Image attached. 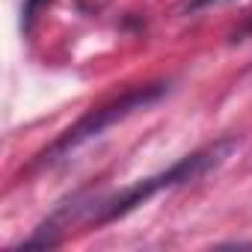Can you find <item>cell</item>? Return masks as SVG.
<instances>
[{"instance_id": "cell-2", "label": "cell", "mask_w": 252, "mask_h": 252, "mask_svg": "<svg viewBox=\"0 0 252 252\" xmlns=\"http://www.w3.org/2000/svg\"><path fill=\"white\" fill-rule=\"evenodd\" d=\"M166 92V86L163 83H155V86H140V89H134V92H128V95H122L119 101H113V104H104V107H98V110H92L89 116H83L74 128H68L42 158H39V163L42 166H51V163H60V160H65L71 152H77L80 146H86V143H92V140H98L107 128H113L116 122H122V119H128L131 113H137V110H146L149 104H155L160 95Z\"/></svg>"}, {"instance_id": "cell-1", "label": "cell", "mask_w": 252, "mask_h": 252, "mask_svg": "<svg viewBox=\"0 0 252 252\" xmlns=\"http://www.w3.org/2000/svg\"><path fill=\"white\" fill-rule=\"evenodd\" d=\"M234 149H237V140H234V137H222V140H217V143H211V146H205V149H199V152L181 158V160L172 163L166 172L152 175V178H143V181H137V184H131V187H125L122 193H113V196H104V199H92L89 205H77V202H74L71 208H63L48 225H54V222H68V225H71V220H77V217H83V220L92 222V225H107V222H113V220H119V217H125V214H131L134 208H140L143 202H149V199L158 196L160 190H169V187L196 181V178L208 175L211 169L222 166V163L231 158Z\"/></svg>"}, {"instance_id": "cell-3", "label": "cell", "mask_w": 252, "mask_h": 252, "mask_svg": "<svg viewBox=\"0 0 252 252\" xmlns=\"http://www.w3.org/2000/svg\"><path fill=\"white\" fill-rule=\"evenodd\" d=\"M214 3H225V0H190V9H202V6H214Z\"/></svg>"}]
</instances>
